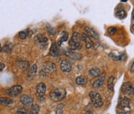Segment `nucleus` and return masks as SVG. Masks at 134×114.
<instances>
[{"label": "nucleus", "mask_w": 134, "mask_h": 114, "mask_svg": "<svg viewBox=\"0 0 134 114\" xmlns=\"http://www.w3.org/2000/svg\"><path fill=\"white\" fill-rule=\"evenodd\" d=\"M82 38L81 35L77 32H75L72 34V37L68 42L69 47L71 50H80L82 47Z\"/></svg>", "instance_id": "nucleus-1"}, {"label": "nucleus", "mask_w": 134, "mask_h": 114, "mask_svg": "<svg viewBox=\"0 0 134 114\" xmlns=\"http://www.w3.org/2000/svg\"><path fill=\"white\" fill-rule=\"evenodd\" d=\"M66 96V90L62 88H57L50 93V98L54 102H60Z\"/></svg>", "instance_id": "nucleus-2"}, {"label": "nucleus", "mask_w": 134, "mask_h": 114, "mask_svg": "<svg viewBox=\"0 0 134 114\" xmlns=\"http://www.w3.org/2000/svg\"><path fill=\"white\" fill-rule=\"evenodd\" d=\"M89 96H90V99L92 100V104L94 105V106L96 108H100L103 105V102H102V97L99 93H96V92H91L89 93Z\"/></svg>", "instance_id": "nucleus-3"}, {"label": "nucleus", "mask_w": 134, "mask_h": 114, "mask_svg": "<svg viewBox=\"0 0 134 114\" xmlns=\"http://www.w3.org/2000/svg\"><path fill=\"white\" fill-rule=\"evenodd\" d=\"M47 90L46 85L43 82H40L36 87V96L39 100H43L44 99L45 93Z\"/></svg>", "instance_id": "nucleus-4"}, {"label": "nucleus", "mask_w": 134, "mask_h": 114, "mask_svg": "<svg viewBox=\"0 0 134 114\" xmlns=\"http://www.w3.org/2000/svg\"><path fill=\"white\" fill-rule=\"evenodd\" d=\"M35 41L41 49H46L48 45V38L43 34H38L35 37Z\"/></svg>", "instance_id": "nucleus-5"}, {"label": "nucleus", "mask_w": 134, "mask_h": 114, "mask_svg": "<svg viewBox=\"0 0 134 114\" xmlns=\"http://www.w3.org/2000/svg\"><path fill=\"white\" fill-rule=\"evenodd\" d=\"M43 72L46 74L52 75L56 72V65L52 62H47L43 65Z\"/></svg>", "instance_id": "nucleus-6"}, {"label": "nucleus", "mask_w": 134, "mask_h": 114, "mask_svg": "<svg viewBox=\"0 0 134 114\" xmlns=\"http://www.w3.org/2000/svg\"><path fill=\"white\" fill-rule=\"evenodd\" d=\"M22 86L21 85H15V86H13L12 88L6 90V94L10 96H13V97H16L17 95H19L21 92H22Z\"/></svg>", "instance_id": "nucleus-7"}, {"label": "nucleus", "mask_w": 134, "mask_h": 114, "mask_svg": "<svg viewBox=\"0 0 134 114\" xmlns=\"http://www.w3.org/2000/svg\"><path fill=\"white\" fill-rule=\"evenodd\" d=\"M122 91L126 95H134V89L132 84L130 82L123 83V85L122 86Z\"/></svg>", "instance_id": "nucleus-8"}, {"label": "nucleus", "mask_w": 134, "mask_h": 114, "mask_svg": "<svg viewBox=\"0 0 134 114\" xmlns=\"http://www.w3.org/2000/svg\"><path fill=\"white\" fill-rule=\"evenodd\" d=\"M20 102L25 107H30L33 105L34 99L28 95H23L20 97Z\"/></svg>", "instance_id": "nucleus-9"}, {"label": "nucleus", "mask_w": 134, "mask_h": 114, "mask_svg": "<svg viewBox=\"0 0 134 114\" xmlns=\"http://www.w3.org/2000/svg\"><path fill=\"white\" fill-rule=\"evenodd\" d=\"M105 73L103 72L102 74H100V75L98 76V78L93 82V85H92L93 89H97L100 88L102 85H103L104 82H105Z\"/></svg>", "instance_id": "nucleus-10"}, {"label": "nucleus", "mask_w": 134, "mask_h": 114, "mask_svg": "<svg viewBox=\"0 0 134 114\" xmlns=\"http://www.w3.org/2000/svg\"><path fill=\"white\" fill-rule=\"evenodd\" d=\"M84 30L85 32V34L87 36H88L90 38H93L94 40H98L99 39L98 34L96 32L93 28H91V27H88V26H85Z\"/></svg>", "instance_id": "nucleus-11"}, {"label": "nucleus", "mask_w": 134, "mask_h": 114, "mask_svg": "<svg viewBox=\"0 0 134 114\" xmlns=\"http://www.w3.org/2000/svg\"><path fill=\"white\" fill-rule=\"evenodd\" d=\"M60 47L58 46V44L56 43H53L51 48H50V51H49V55L52 57H58L60 55Z\"/></svg>", "instance_id": "nucleus-12"}, {"label": "nucleus", "mask_w": 134, "mask_h": 114, "mask_svg": "<svg viewBox=\"0 0 134 114\" xmlns=\"http://www.w3.org/2000/svg\"><path fill=\"white\" fill-rule=\"evenodd\" d=\"M64 55L68 57L69 58L72 59V60H80L81 58V55L79 53H76L73 51H71V49H66L64 51Z\"/></svg>", "instance_id": "nucleus-13"}, {"label": "nucleus", "mask_w": 134, "mask_h": 114, "mask_svg": "<svg viewBox=\"0 0 134 114\" xmlns=\"http://www.w3.org/2000/svg\"><path fill=\"white\" fill-rule=\"evenodd\" d=\"M60 69H61L62 72H64L68 73V72H70L71 71V65L70 62H69L68 61L65 60V59H63V60L60 61Z\"/></svg>", "instance_id": "nucleus-14"}, {"label": "nucleus", "mask_w": 134, "mask_h": 114, "mask_svg": "<svg viewBox=\"0 0 134 114\" xmlns=\"http://www.w3.org/2000/svg\"><path fill=\"white\" fill-rule=\"evenodd\" d=\"M81 38H82V40L85 42V47L87 49H89V48L93 47L94 44H93L92 40H91V38L89 37L88 36H87L85 34H81Z\"/></svg>", "instance_id": "nucleus-15"}, {"label": "nucleus", "mask_w": 134, "mask_h": 114, "mask_svg": "<svg viewBox=\"0 0 134 114\" xmlns=\"http://www.w3.org/2000/svg\"><path fill=\"white\" fill-rule=\"evenodd\" d=\"M109 57H111L113 60H114L115 61H122L126 57V55L124 53L116 55L115 52H112L109 55Z\"/></svg>", "instance_id": "nucleus-16"}, {"label": "nucleus", "mask_w": 134, "mask_h": 114, "mask_svg": "<svg viewBox=\"0 0 134 114\" xmlns=\"http://www.w3.org/2000/svg\"><path fill=\"white\" fill-rule=\"evenodd\" d=\"M68 39V33L67 31H62L60 35V37L58 38V46L60 47L63 43L66 42Z\"/></svg>", "instance_id": "nucleus-17"}, {"label": "nucleus", "mask_w": 134, "mask_h": 114, "mask_svg": "<svg viewBox=\"0 0 134 114\" xmlns=\"http://www.w3.org/2000/svg\"><path fill=\"white\" fill-rule=\"evenodd\" d=\"M75 82L77 85H85L88 82V78L86 76H78L75 79Z\"/></svg>", "instance_id": "nucleus-18"}, {"label": "nucleus", "mask_w": 134, "mask_h": 114, "mask_svg": "<svg viewBox=\"0 0 134 114\" xmlns=\"http://www.w3.org/2000/svg\"><path fill=\"white\" fill-rule=\"evenodd\" d=\"M18 66L21 70L26 71L29 68L30 63L26 61H18Z\"/></svg>", "instance_id": "nucleus-19"}, {"label": "nucleus", "mask_w": 134, "mask_h": 114, "mask_svg": "<svg viewBox=\"0 0 134 114\" xmlns=\"http://www.w3.org/2000/svg\"><path fill=\"white\" fill-rule=\"evenodd\" d=\"M115 16L116 17H118L119 19H122L124 18H126V13L125 12V10L123 9H117L116 12H115Z\"/></svg>", "instance_id": "nucleus-20"}, {"label": "nucleus", "mask_w": 134, "mask_h": 114, "mask_svg": "<svg viewBox=\"0 0 134 114\" xmlns=\"http://www.w3.org/2000/svg\"><path fill=\"white\" fill-rule=\"evenodd\" d=\"M107 87L110 92H113V90H114V77L113 76H110L109 78Z\"/></svg>", "instance_id": "nucleus-21"}, {"label": "nucleus", "mask_w": 134, "mask_h": 114, "mask_svg": "<svg viewBox=\"0 0 134 114\" xmlns=\"http://www.w3.org/2000/svg\"><path fill=\"white\" fill-rule=\"evenodd\" d=\"M37 66L36 64H34L32 65V67L30 68L29 72H28V76L29 78H34V76L36 75L37 74Z\"/></svg>", "instance_id": "nucleus-22"}, {"label": "nucleus", "mask_w": 134, "mask_h": 114, "mask_svg": "<svg viewBox=\"0 0 134 114\" xmlns=\"http://www.w3.org/2000/svg\"><path fill=\"white\" fill-rule=\"evenodd\" d=\"M130 99L127 97H125L123 99H122L120 105L122 108H126V107H130Z\"/></svg>", "instance_id": "nucleus-23"}, {"label": "nucleus", "mask_w": 134, "mask_h": 114, "mask_svg": "<svg viewBox=\"0 0 134 114\" xmlns=\"http://www.w3.org/2000/svg\"><path fill=\"white\" fill-rule=\"evenodd\" d=\"M88 74L89 75L96 78V77H98L100 75V70L98 68H92L88 71Z\"/></svg>", "instance_id": "nucleus-24"}, {"label": "nucleus", "mask_w": 134, "mask_h": 114, "mask_svg": "<svg viewBox=\"0 0 134 114\" xmlns=\"http://www.w3.org/2000/svg\"><path fill=\"white\" fill-rule=\"evenodd\" d=\"M1 100V104L4 105V106H9L11 105L13 103V100H11L9 98H5V97H1L0 98Z\"/></svg>", "instance_id": "nucleus-25"}, {"label": "nucleus", "mask_w": 134, "mask_h": 114, "mask_svg": "<svg viewBox=\"0 0 134 114\" xmlns=\"http://www.w3.org/2000/svg\"><path fill=\"white\" fill-rule=\"evenodd\" d=\"M39 111H40V106L39 105H34L31 107L29 114H38Z\"/></svg>", "instance_id": "nucleus-26"}, {"label": "nucleus", "mask_w": 134, "mask_h": 114, "mask_svg": "<svg viewBox=\"0 0 134 114\" xmlns=\"http://www.w3.org/2000/svg\"><path fill=\"white\" fill-rule=\"evenodd\" d=\"M64 104H59L56 109V114H63V110H64Z\"/></svg>", "instance_id": "nucleus-27"}, {"label": "nucleus", "mask_w": 134, "mask_h": 114, "mask_svg": "<svg viewBox=\"0 0 134 114\" xmlns=\"http://www.w3.org/2000/svg\"><path fill=\"white\" fill-rule=\"evenodd\" d=\"M47 32L50 35H54L56 34V30L54 27L49 26V25H47Z\"/></svg>", "instance_id": "nucleus-28"}, {"label": "nucleus", "mask_w": 134, "mask_h": 114, "mask_svg": "<svg viewBox=\"0 0 134 114\" xmlns=\"http://www.w3.org/2000/svg\"><path fill=\"white\" fill-rule=\"evenodd\" d=\"M115 32H116V27H114V26L109 27V29H108V34H109V35H113V34H115Z\"/></svg>", "instance_id": "nucleus-29"}, {"label": "nucleus", "mask_w": 134, "mask_h": 114, "mask_svg": "<svg viewBox=\"0 0 134 114\" xmlns=\"http://www.w3.org/2000/svg\"><path fill=\"white\" fill-rule=\"evenodd\" d=\"M19 37L21 39L24 40L27 37V30H24V31H21L19 33Z\"/></svg>", "instance_id": "nucleus-30"}, {"label": "nucleus", "mask_w": 134, "mask_h": 114, "mask_svg": "<svg viewBox=\"0 0 134 114\" xmlns=\"http://www.w3.org/2000/svg\"><path fill=\"white\" fill-rule=\"evenodd\" d=\"M17 114H27L26 113V110L24 109V108H19L17 110Z\"/></svg>", "instance_id": "nucleus-31"}, {"label": "nucleus", "mask_w": 134, "mask_h": 114, "mask_svg": "<svg viewBox=\"0 0 134 114\" xmlns=\"http://www.w3.org/2000/svg\"><path fill=\"white\" fill-rule=\"evenodd\" d=\"M131 28L134 31V12L132 13V24H131Z\"/></svg>", "instance_id": "nucleus-32"}, {"label": "nucleus", "mask_w": 134, "mask_h": 114, "mask_svg": "<svg viewBox=\"0 0 134 114\" xmlns=\"http://www.w3.org/2000/svg\"><path fill=\"white\" fill-rule=\"evenodd\" d=\"M4 68H5V64L1 63V64H0V71H2Z\"/></svg>", "instance_id": "nucleus-33"}, {"label": "nucleus", "mask_w": 134, "mask_h": 114, "mask_svg": "<svg viewBox=\"0 0 134 114\" xmlns=\"http://www.w3.org/2000/svg\"><path fill=\"white\" fill-rule=\"evenodd\" d=\"M130 71H131L132 72H134V62L132 64V65H131V67H130Z\"/></svg>", "instance_id": "nucleus-34"}, {"label": "nucleus", "mask_w": 134, "mask_h": 114, "mask_svg": "<svg viewBox=\"0 0 134 114\" xmlns=\"http://www.w3.org/2000/svg\"><path fill=\"white\" fill-rule=\"evenodd\" d=\"M119 114H130V112H126V111H122Z\"/></svg>", "instance_id": "nucleus-35"}, {"label": "nucleus", "mask_w": 134, "mask_h": 114, "mask_svg": "<svg viewBox=\"0 0 134 114\" xmlns=\"http://www.w3.org/2000/svg\"><path fill=\"white\" fill-rule=\"evenodd\" d=\"M85 114H93V113L92 112V111H87Z\"/></svg>", "instance_id": "nucleus-36"}]
</instances>
